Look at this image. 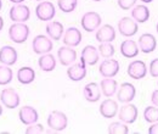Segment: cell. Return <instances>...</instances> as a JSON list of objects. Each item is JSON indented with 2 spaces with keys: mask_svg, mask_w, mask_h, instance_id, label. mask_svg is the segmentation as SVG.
Instances as JSON below:
<instances>
[{
  "mask_svg": "<svg viewBox=\"0 0 158 134\" xmlns=\"http://www.w3.org/2000/svg\"><path fill=\"white\" fill-rule=\"evenodd\" d=\"M2 115V106H1V104H0V116Z\"/></svg>",
  "mask_w": 158,
  "mask_h": 134,
  "instance_id": "b9f144b4",
  "label": "cell"
},
{
  "mask_svg": "<svg viewBox=\"0 0 158 134\" xmlns=\"http://www.w3.org/2000/svg\"><path fill=\"white\" fill-rule=\"evenodd\" d=\"M11 2H14V4H22L24 0H10Z\"/></svg>",
  "mask_w": 158,
  "mask_h": 134,
  "instance_id": "f35d334b",
  "label": "cell"
},
{
  "mask_svg": "<svg viewBox=\"0 0 158 134\" xmlns=\"http://www.w3.org/2000/svg\"><path fill=\"white\" fill-rule=\"evenodd\" d=\"M100 89L103 96L106 97H112L118 90V83L113 78H103L100 82Z\"/></svg>",
  "mask_w": 158,
  "mask_h": 134,
  "instance_id": "d4e9b609",
  "label": "cell"
},
{
  "mask_svg": "<svg viewBox=\"0 0 158 134\" xmlns=\"http://www.w3.org/2000/svg\"><path fill=\"white\" fill-rule=\"evenodd\" d=\"M95 38L99 43H112L116 39V29L111 24H103L96 31Z\"/></svg>",
  "mask_w": 158,
  "mask_h": 134,
  "instance_id": "44dd1931",
  "label": "cell"
},
{
  "mask_svg": "<svg viewBox=\"0 0 158 134\" xmlns=\"http://www.w3.org/2000/svg\"><path fill=\"white\" fill-rule=\"evenodd\" d=\"M9 16H10V19L14 21V22L26 23L28 19H31V10L27 5L15 4L9 11Z\"/></svg>",
  "mask_w": 158,
  "mask_h": 134,
  "instance_id": "5b68a950",
  "label": "cell"
},
{
  "mask_svg": "<svg viewBox=\"0 0 158 134\" xmlns=\"http://www.w3.org/2000/svg\"><path fill=\"white\" fill-rule=\"evenodd\" d=\"M101 16H100L98 12L95 11H89V12H85L81 17L80 21V24L83 27L84 31L86 32H94L96 29H99L100 26H101Z\"/></svg>",
  "mask_w": 158,
  "mask_h": 134,
  "instance_id": "277c9868",
  "label": "cell"
},
{
  "mask_svg": "<svg viewBox=\"0 0 158 134\" xmlns=\"http://www.w3.org/2000/svg\"><path fill=\"white\" fill-rule=\"evenodd\" d=\"M44 132H45V129H44L43 124H39V123L29 124L26 128V133L27 134H40V133H44Z\"/></svg>",
  "mask_w": 158,
  "mask_h": 134,
  "instance_id": "836d02e7",
  "label": "cell"
},
{
  "mask_svg": "<svg viewBox=\"0 0 158 134\" xmlns=\"http://www.w3.org/2000/svg\"><path fill=\"white\" fill-rule=\"evenodd\" d=\"M119 50H120V54L127 58H136L139 51H140L138 43L134 41L133 39H127V40H124V41L120 44Z\"/></svg>",
  "mask_w": 158,
  "mask_h": 134,
  "instance_id": "7402d4cb",
  "label": "cell"
},
{
  "mask_svg": "<svg viewBox=\"0 0 158 134\" xmlns=\"http://www.w3.org/2000/svg\"><path fill=\"white\" fill-rule=\"evenodd\" d=\"M98 50H99L100 55L105 58H112V56L114 55V53H116L114 46H113L111 43H100Z\"/></svg>",
  "mask_w": 158,
  "mask_h": 134,
  "instance_id": "d6a6232c",
  "label": "cell"
},
{
  "mask_svg": "<svg viewBox=\"0 0 158 134\" xmlns=\"http://www.w3.org/2000/svg\"><path fill=\"white\" fill-rule=\"evenodd\" d=\"M151 101H152V104H153L155 106H157L158 107V89H156V90H153V92H152Z\"/></svg>",
  "mask_w": 158,
  "mask_h": 134,
  "instance_id": "8d00e7d4",
  "label": "cell"
},
{
  "mask_svg": "<svg viewBox=\"0 0 158 134\" xmlns=\"http://www.w3.org/2000/svg\"><path fill=\"white\" fill-rule=\"evenodd\" d=\"M138 45L140 51H142L143 54H150V53H153L156 50L157 39L155 38V36L151 34V33H143L139 38Z\"/></svg>",
  "mask_w": 158,
  "mask_h": 134,
  "instance_id": "4fadbf2b",
  "label": "cell"
},
{
  "mask_svg": "<svg viewBox=\"0 0 158 134\" xmlns=\"http://www.w3.org/2000/svg\"><path fill=\"white\" fill-rule=\"evenodd\" d=\"M119 62L114 58H105L99 66L100 75L103 78H113L119 72Z\"/></svg>",
  "mask_w": 158,
  "mask_h": 134,
  "instance_id": "9c48e42d",
  "label": "cell"
},
{
  "mask_svg": "<svg viewBox=\"0 0 158 134\" xmlns=\"http://www.w3.org/2000/svg\"><path fill=\"white\" fill-rule=\"evenodd\" d=\"M138 115H139L138 107L135 105H133V104L127 102L125 105H123L122 107H119L118 118L122 122L127 123V124L134 123L138 119Z\"/></svg>",
  "mask_w": 158,
  "mask_h": 134,
  "instance_id": "30bf717a",
  "label": "cell"
},
{
  "mask_svg": "<svg viewBox=\"0 0 158 134\" xmlns=\"http://www.w3.org/2000/svg\"><path fill=\"white\" fill-rule=\"evenodd\" d=\"M148 72H150L151 77H153V78H158V58H153V60L150 62Z\"/></svg>",
  "mask_w": 158,
  "mask_h": 134,
  "instance_id": "d590c367",
  "label": "cell"
},
{
  "mask_svg": "<svg viewBox=\"0 0 158 134\" xmlns=\"http://www.w3.org/2000/svg\"><path fill=\"white\" fill-rule=\"evenodd\" d=\"M29 33H31V29H29V27L26 23L15 22L9 28V37L16 44L24 43L28 39V37H29Z\"/></svg>",
  "mask_w": 158,
  "mask_h": 134,
  "instance_id": "6da1fadb",
  "label": "cell"
},
{
  "mask_svg": "<svg viewBox=\"0 0 158 134\" xmlns=\"http://www.w3.org/2000/svg\"><path fill=\"white\" fill-rule=\"evenodd\" d=\"M86 65L83 62L79 63H72L67 68V76L73 82H80L86 77Z\"/></svg>",
  "mask_w": 158,
  "mask_h": 134,
  "instance_id": "ffe728a7",
  "label": "cell"
},
{
  "mask_svg": "<svg viewBox=\"0 0 158 134\" xmlns=\"http://www.w3.org/2000/svg\"><path fill=\"white\" fill-rule=\"evenodd\" d=\"M2 27H4V19L0 16V31L2 29Z\"/></svg>",
  "mask_w": 158,
  "mask_h": 134,
  "instance_id": "ab89813d",
  "label": "cell"
},
{
  "mask_svg": "<svg viewBox=\"0 0 158 134\" xmlns=\"http://www.w3.org/2000/svg\"><path fill=\"white\" fill-rule=\"evenodd\" d=\"M32 49L35 54L38 55H44V54H49L52 50V41L48 36H43L39 34L37 37H34L32 41Z\"/></svg>",
  "mask_w": 158,
  "mask_h": 134,
  "instance_id": "52a82bcc",
  "label": "cell"
},
{
  "mask_svg": "<svg viewBox=\"0 0 158 134\" xmlns=\"http://www.w3.org/2000/svg\"><path fill=\"white\" fill-rule=\"evenodd\" d=\"M45 31H46V36L51 40H60L64 33L63 24L61 22H57V21H50L46 24Z\"/></svg>",
  "mask_w": 158,
  "mask_h": 134,
  "instance_id": "cb8c5ba5",
  "label": "cell"
},
{
  "mask_svg": "<svg viewBox=\"0 0 158 134\" xmlns=\"http://www.w3.org/2000/svg\"><path fill=\"white\" fill-rule=\"evenodd\" d=\"M14 79L12 70L6 65H0V85H7Z\"/></svg>",
  "mask_w": 158,
  "mask_h": 134,
  "instance_id": "f1b7e54d",
  "label": "cell"
},
{
  "mask_svg": "<svg viewBox=\"0 0 158 134\" xmlns=\"http://www.w3.org/2000/svg\"><path fill=\"white\" fill-rule=\"evenodd\" d=\"M142 2H145V4H150V2H152L153 0H141Z\"/></svg>",
  "mask_w": 158,
  "mask_h": 134,
  "instance_id": "60d3db41",
  "label": "cell"
},
{
  "mask_svg": "<svg viewBox=\"0 0 158 134\" xmlns=\"http://www.w3.org/2000/svg\"><path fill=\"white\" fill-rule=\"evenodd\" d=\"M0 101L5 107L14 110L20 106L21 97L20 94L14 88H5L0 93Z\"/></svg>",
  "mask_w": 158,
  "mask_h": 134,
  "instance_id": "3957f363",
  "label": "cell"
},
{
  "mask_svg": "<svg viewBox=\"0 0 158 134\" xmlns=\"http://www.w3.org/2000/svg\"><path fill=\"white\" fill-rule=\"evenodd\" d=\"M78 5V0H57V6L64 14L73 12Z\"/></svg>",
  "mask_w": 158,
  "mask_h": 134,
  "instance_id": "4dcf8cb0",
  "label": "cell"
},
{
  "mask_svg": "<svg viewBox=\"0 0 158 134\" xmlns=\"http://www.w3.org/2000/svg\"><path fill=\"white\" fill-rule=\"evenodd\" d=\"M138 0H117L118 6L122 10H130L136 5Z\"/></svg>",
  "mask_w": 158,
  "mask_h": 134,
  "instance_id": "e575fe53",
  "label": "cell"
},
{
  "mask_svg": "<svg viewBox=\"0 0 158 134\" xmlns=\"http://www.w3.org/2000/svg\"><path fill=\"white\" fill-rule=\"evenodd\" d=\"M17 50L11 45H4L0 49V63L6 66H12L17 62Z\"/></svg>",
  "mask_w": 158,
  "mask_h": 134,
  "instance_id": "9a60e30c",
  "label": "cell"
},
{
  "mask_svg": "<svg viewBox=\"0 0 158 134\" xmlns=\"http://www.w3.org/2000/svg\"><path fill=\"white\" fill-rule=\"evenodd\" d=\"M117 97H118V101L120 102H130L135 99L136 96V89L135 87L131 84V83H128V82H124L119 85L118 90H117Z\"/></svg>",
  "mask_w": 158,
  "mask_h": 134,
  "instance_id": "7c38bea8",
  "label": "cell"
},
{
  "mask_svg": "<svg viewBox=\"0 0 158 134\" xmlns=\"http://www.w3.org/2000/svg\"><path fill=\"white\" fill-rule=\"evenodd\" d=\"M57 58L62 66H71L77 60V51L71 46H61L57 50Z\"/></svg>",
  "mask_w": 158,
  "mask_h": 134,
  "instance_id": "e0dca14e",
  "label": "cell"
},
{
  "mask_svg": "<svg viewBox=\"0 0 158 134\" xmlns=\"http://www.w3.org/2000/svg\"><path fill=\"white\" fill-rule=\"evenodd\" d=\"M157 85H158V82H157Z\"/></svg>",
  "mask_w": 158,
  "mask_h": 134,
  "instance_id": "7dc6e473",
  "label": "cell"
},
{
  "mask_svg": "<svg viewBox=\"0 0 158 134\" xmlns=\"http://www.w3.org/2000/svg\"><path fill=\"white\" fill-rule=\"evenodd\" d=\"M35 1H39L40 2V1H44V0H35Z\"/></svg>",
  "mask_w": 158,
  "mask_h": 134,
  "instance_id": "bcb514c9",
  "label": "cell"
},
{
  "mask_svg": "<svg viewBox=\"0 0 158 134\" xmlns=\"http://www.w3.org/2000/svg\"><path fill=\"white\" fill-rule=\"evenodd\" d=\"M139 23L131 17H122L118 21V32L124 37H133L138 33Z\"/></svg>",
  "mask_w": 158,
  "mask_h": 134,
  "instance_id": "ba28073f",
  "label": "cell"
},
{
  "mask_svg": "<svg viewBox=\"0 0 158 134\" xmlns=\"http://www.w3.org/2000/svg\"><path fill=\"white\" fill-rule=\"evenodd\" d=\"M127 73H128V76L130 77V78H133V79H136V80L142 79L147 75V66L141 60H134V61H131L128 65Z\"/></svg>",
  "mask_w": 158,
  "mask_h": 134,
  "instance_id": "8fae6325",
  "label": "cell"
},
{
  "mask_svg": "<svg viewBox=\"0 0 158 134\" xmlns=\"http://www.w3.org/2000/svg\"><path fill=\"white\" fill-rule=\"evenodd\" d=\"M38 66L44 72H52L56 68V58L51 54H44L38 60Z\"/></svg>",
  "mask_w": 158,
  "mask_h": 134,
  "instance_id": "83f0119b",
  "label": "cell"
},
{
  "mask_svg": "<svg viewBox=\"0 0 158 134\" xmlns=\"http://www.w3.org/2000/svg\"><path fill=\"white\" fill-rule=\"evenodd\" d=\"M62 41L66 46H71V48H76L81 43V33L77 27H69L66 29V32L63 33V38Z\"/></svg>",
  "mask_w": 158,
  "mask_h": 134,
  "instance_id": "2e32d148",
  "label": "cell"
},
{
  "mask_svg": "<svg viewBox=\"0 0 158 134\" xmlns=\"http://www.w3.org/2000/svg\"><path fill=\"white\" fill-rule=\"evenodd\" d=\"M19 117H20V121L26 124V126H29V124H33V123H37L39 115H38V111L33 107V106H23L21 107L20 112H19Z\"/></svg>",
  "mask_w": 158,
  "mask_h": 134,
  "instance_id": "d6986e66",
  "label": "cell"
},
{
  "mask_svg": "<svg viewBox=\"0 0 158 134\" xmlns=\"http://www.w3.org/2000/svg\"><path fill=\"white\" fill-rule=\"evenodd\" d=\"M100 53L98 48H95L94 45H86L83 50H81V55H80V62L85 63L86 66H94L99 62Z\"/></svg>",
  "mask_w": 158,
  "mask_h": 134,
  "instance_id": "5bb4252c",
  "label": "cell"
},
{
  "mask_svg": "<svg viewBox=\"0 0 158 134\" xmlns=\"http://www.w3.org/2000/svg\"><path fill=\"white\" fill-rule=\"evenodd\" d=\"M107 132L110 134H127L129 133V127L124 122H112L108 126Z\"/></svg>",
  "mask_w": 158,
  "mask_h": 134,
  "instance_id": "f546056e",
  "label": "cell"
},
{
  "mask_svg": "<svg viewBox=\"0 0 158 134\" xmlns=\"http://www.w3.org/2000/svg\"><path fill=\"white\" fill-rule=\"evenodd\" d=\"M56 10L55 6L51 1H40L39 4L35 6V16L40 21H50L55 17Z\"/></svg>",
  "mask_w": 158,
  "mask_h": 134,
  "instance_id": "8992f818",
  "label": "cell"
},
{
  "mask_svg": "<svg viewBox=\"0 0 158 134\" xmlns=\"http://www.w3.org/2000/svg\"><path fill=\"white\" fill-rule=\"evenodd\" d=\"M148 133L150 134H158V122L152 123L151 127H148Z\"/></svg>",
  "mask_w": 158,
  "mask_h": 134,
  "instance_id": "74e56055",
  "label": "cell"
},
{
  "mask_svg": "<svg viewBox=\"0 0 158 134\" xmlns=\"http://www.w3.org/2000/svg\"><path fill=\"white\" fill-rule=\"evenodd\" d=\"M143 118L148 123L158 122V107L157 106H147L143 110Z\"/></svg>",
  "mask_w": 158,
  "mask_h": 134,
  "instance_id": "1f68e13d",
  "label": "cell"
},
{
  "mask_svg": "<svg viewBox=\"0 0 158 134\" xmlns=\"http://www.w3.org/2000/svg\"><path fill=\"white\" fill-rule=\"evenodd\" d=\"M83 95L85 97L86 101L89 102H96L99 101L100 97H101V89H100V85L95 82H91V83H88L84 85V89H83Z\"/></svg>",
  "mask_w": 158,
  "mask_h": 134,
  "instance_id": "603a6c76",
  "label": "cell"
},
{
  "mask_svg": "<svg viewBox=\"0 0 158 134\" xmlns=\"http://www.w3.org/2000/svg\"><path fill=\"white\" fill-rule=\"evenodd\" d=\"M34 79H35V71L32 67L24 66L17 71V80L21 84H24V85L31 84L34 82Z\"/></svg>",
  "mask_w": 158,
  "mask_h": 134,
  "instance_id": "4316f807",
  "label": "cell"
},
{
  "mask_svg": "<svg viewBox=\"0 0 158 134\" xmlns=\"http://www.w3.org/2000/svg\"><path fill=\"white\" fill-rule=\"evenodd\" d=\"M48 126L54 132H62L68 126V118L62 111H52L48 116Z\"/></svg>",
  "mask_w": 158,
  "mask_h": 134,
  "instance_id": "7a4b0ae2",
  "label": "cell"
},
{
  "mask_svg": "<svg viewBox=\"0 0 158 134\" xmlns=\"http://www.w3.org/2000/svg\"><path fill=\"white\" fill-rule=\"evenodd\" d=\"M131 19L138 23H145L150 19V9L146 5H135L131 9Z\"/></svg>",
  "mask_w": 158,
  "mask_h": 134,
  "instance_id": "484cf974",
  "label": "cell"
},
{
  "mask_svg": "<svg viewBox=\"0 0 158 134\" xmlns=\"http://www.w3.org/2000/svg\"><path fill=\"white\" fill-rule=\"evenodd\" d=\"M100 114L105 118H113L118 114V102L113 99H106L100 105Z\"/></svg>",
  "mask_w": 158,
  "mask_h": 134,
  "instance_id": "ac0fdd59",
  "label": "cell"
},
{
  "mask_svg": "<svg viewBox=\"0 0 158 134\" xmlns=\"http://www.w3.org/2000/svg\"><path fill=\"white\" fill-rule=\"evenodd\" d=\"M93 1H102V0H93Z\"/></svg>",
  "mask_w": 158,
  "mask_h": 134,
  "instance_id": "f6af8a7d",
  "label": "cell"
},
{
  "mask_svg": "<svg viewBox=\"0 0 158 134\" xmlns=\"http://www.w3.org/2000/svg\"><path fill=\"white\" fill-rule=\"evenodd\" d=\"M1 7H2V1L0 0V10H1Z\"/></svg>",
  "mask_w": 158,
  "mask_h": 134,
  "instance_id": "7bdbcfd3",
  "label": "cell"
},
{
  "mask_svg": "<svg viewBox=\"0 0 158 134\" xmlns=\"http://www.w3.org/2000/svg\"><path fill=\"white\" fill-rule=\"evenodd\" d=\"M156 31H157V33H158V22H157V24H156Z\"/></svg>",
  "mask_w": 158,
  "mask_h": 134,
  "instance_id": "ee69618b",
  "label": "cell"
}]
</instances>
